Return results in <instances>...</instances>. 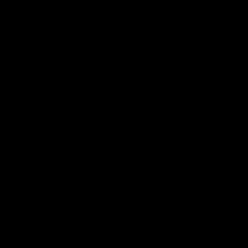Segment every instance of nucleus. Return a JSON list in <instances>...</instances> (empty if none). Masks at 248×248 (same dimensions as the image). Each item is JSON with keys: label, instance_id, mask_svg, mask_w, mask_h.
Listing matches in <instances>:
<instances>
[]
</instances>
